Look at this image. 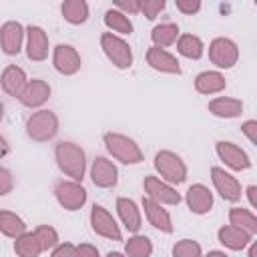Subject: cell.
<instances>
[{"label":"cell","instance_id":"25","mask_svg":"<svg viewBox=\"0 0 257 257\" xmlns=\"http://www.w3.org/2000/svg\"><path fill=\"white\" fill-rule=\"evenodd\" d=\"M0 233L10 239H18L22 233H26V223L12 211H0Z\"/></svg>","mask_w":257,"mask_h":257},{"label":"cell","instance_id":"21","mask_svg":"<svg viewBox=\"0 0 257 257\" xmlns=\"http://www.w3.org/2000/svg\"><path fill=\"white\" fill-rule=\"evenodd\" d=\"M116 211H118V217L122 221V225L131 231V233H139L141 229V211L137 207V203L133 199H126V197H118L116 199Z\"/></svg>","mask_w":257,"mask_h":257},{"label":"cell","instance_id":"4","mask_svg":"<svg viewBox=\"0 0 257 257\" xmlns=\"http://www.w3.org/2000/svg\"><path fill=\"white\" fill-rule=\"evenodd\" d=\"M58 133V116L52 110L32 112L26 120V135L36 143H46Z\"/></svg>","mask_w":257,"mask_h":257},{"label":"cell","instance_id":"15","mask_svg":"<svg viewBox=\"0 0 257 257\" xmlns=\"http://www.w3.org/2000/svg\"><path fill=\"white\" fill-rule=\"evenodd\" d=\"M26 56L34 62H40L48 56V36L40 26H28L26 30Z\"/></svg>","mask_w":257,"mask_h":257},{"label":"cell","instance_id":"2","mask_svg":"<svg viewBox=\"0 0 257 257\" xmlns=\"http://www.w3.org/2000/svg\"><path fill=\"white\" fill-rule=\"evenodd\" d=\"M104 145H106V151L120 163L124 165H137L143 161V151L141 147L124 137V135H118V133H106L104 135Z\"/></svg>","mask_w":257,"mask_h":257},{"label":"cell","instance_id":"40","mask_svg":"<svg viewBox=\"0 0 257 257\" xmlns=\"http://www.w3.org/2000/svg\"><path fill=\"white\" fill-rule=\"evenodd\" d=\"M241 133L249 139V143L251 145H257V120H245L243 124H241Z\"/></svg>","mask_w":257,"mask_h":257},{"label":"cell","instance_id":"36","mask_svg":"<svg viewBox=\"0 0 257 257\" xmlns=\"http://www.w3.org/2000/svg\"><path fill=\"white\" fill-rule=\"evenodd\" d=\"M114 10L122 14H139L141 12V0H116Z\"/></svg>","mask_w":257,"mask_h":257},{"label":"cell","instance_id":"28","mask_svg":"<svg viewBox=\"0 0 257 257\" xmlns=\"http://www.w3.org/2000/svg\"><path fill=\"white\" fill-rule=\"evenodd\" d=\"M14 253L18 257H38L42 253V245L38 241V237L32 233H22L18 239H14Z\"/></svg>","mask_w":257,"mask_h":257},{"label":"cell","instance_id":"18","mask_svg":"<svg viewBox=\"0 0 257 257\" xmlns=\"http://www.w3.org/2000/svg\"><path fill=\"white\" fill-rule=\"evenodd\" d=\"M26 82H28L26 72H24L20 66H16V64H8V66L2 70V74H0L2 90H4L8 96H14V98L20 96V92H22L24 86H26Z\"/></svg>","mask_w":257,"mask_h":257},{"label":"cell","instance_id":"32","mask_svg":"<svg viewBox=\"0 0 257 257\" xmlns=\"http://www.w3.org/2000/svg\"><path fill=\"white\" fill-rule=\"evenodd\" d=\"M104 24L110 30L118 32V34H131L133 32V22L128 20V16L122 14V12H118V10H114V8H110V10L104 12Z\"/></svg>","mask_w":257,"mask_h":257},{"label":"cell","instance_id":"24","mask_svg":"<svg viewBox=\"0 0 257 257\" xmlns=\"http://www.w3.org/2000/svg\"><path fill=\"white\" fill-rule=\"evenodd\" d=\"M243 110V102L231 96H217L209 102V112L219 118H235Z\"/></svg>","mask_w":257,"mask_h":257},{"label":"cell","instance_id":"17","mask_svg":"<svg viewBox=\"0 0 257 257\" xmlns=\"http://www.w3.org/2000/svg\"><path fill=\"white\" fill-rule=\"evenodd\" d=\"M185 201H187V207L191 209V213H195V215H205V213H209L211 207H213V193H211L205 185L197 183V185H191V187L187 189Z\"/></svg>","mask_w":257,"mask_h":257},{"label":"cell","instance_id":"35","mask_svg":"<svg viewBox=\"0 0 257 257\" xmlns=\"http://www.w3.org/2000/svg\"><path fill=\"white\" fill-rule=\"evenodd\" d=\"M163 8L165 0H141V12L147 16V20H155Z\"/></svg>","mask_w":257,"mask_h":257},{"label":"cell","instance_id":"14","mask_svg":"<svg viewBox=\"0 0 257 257\" xmlns=\"http://www.w3.org/2000/svg\"><path fill=\"white\" fill-rule=\"evenodd\" d=\"M90 179H92V183L96 187L110 189L118 181V171H116L114 163L108 161L106 157H96L92 161V167H90Z\"/></svg>","mask_w":257,"mask_h":257},{"label":"cell","instance_id":"46","mask_svg":"<svg viewBox=\"0 0 257 257\" xmlns=\"http://www.w3.org/2000/svg\"><path fill=\"white\" fill-rule=\"evenodd\" d=\"M106 257H124V255H122V253H118V251H110Z\"/></svg>","mask_w":257,"mask_h":257},{"label":"cell","instance_id":"26","mask_svg":"<svg viewBox=\"0 0 257 257\" xmlns=\"http://www.w3.org/2000/svg\"><path fill=\"white\" fill-rule=\"evenodd\" d=\"M229 221L233 227L249 233L251 237L257 233V217L249 211V209H241V207H233L229 211Z\"/></svg>","mask_w":257,"mask_h":257},{"label":"cell","instance_id":"20","mask_svg":"<svg viewBox=\"0 0 257 257\" xmlns=\"http://www.w3.org/2000/svg\"><path fill=\"white\" fill-rule=\"evenodd\" d=\"M143 209H145V215L149 219V223L163 231V233H173V221H171V215L167 209H163V205L155 203L153 199L149 197H143Z\"/></svg>","mask_w":257,"mask_h":257},{"label":"cell","instance_id":"33","mask_svg":"<svg viewBox=\"0 0 257 257\" xmlns=\"http://www.w3.org/2000/svg\"><path fill=\"white\" fill-rule=\"evenodd\" d=\"M173 257H203V251L197 241L181 239L173 245Z\"/></svg>","mask_w":257,"mask_h":257},{"label":"cell","instance_id":"9","mask_svg":"<svg viewBox=\"0 0 257 257\" xmlns=\"http://www.w3.org/2000/svg\"><path fill=\"white\" fill-rule=\"evenodd\" d=\"M90 225H92V231L96 235L104 237V239H112V241H120L122 239L120 227L116 225L112 215L102 205H92V209H90Z\"/></svg>","mask_w":257,"mask_h":257},{"label":"cell","instance_id":"39","mask_svg":"<svg viewBox=\"0 0 257 257\" xmlns=\"http://www.w3.org/2000/svg\"><path fill=\"white\" fill-rule=\"evenodd\" d=\"M50 257H76V245H72V243H58L52 249Z\"/></svg>","mask_w":257,"mask_h":257},{"label":"cell","instance_id":"44","mask_svg":"<svg viewBox=\"0 0 257 257\" xmlns=\"http://www.w3.org/2000/svg\"><path fill=\"white\" fill-rule=\"evenodd\" d=\"M247 257H257V241H251V245H249V253H247Z\"/></svg>","mask_w":257,"mask_h":257},{"label":"cell","instance_id":"34","mask_svg":"<svg viewBox=\"0 0 257 257\" xmlns=\"http://www.w3.org/2000/svg\"><path fill=\"white\" fill-rule=\"evenodd\" d=\"M34 235L38 237V241H40V245H42V251L54 249V247L58 245V233H56V229L50 227V225H40V227H36Z\"/></svg>","mask_w":257,"mask_h":257},{"label":"cell","instance_id":"22","mask_svg":"<svg viewBox=\"0 0 257 257\" xmlns=\"http://www.w3.org/2000/svg\"><path fill=\"white\" fill-rule=\"evenodd\" d=\"M217 237H219V243L231 251H241L245 249L249 243H251V235L233 227V225H223L219 231H217Z\"/></svg>","mask_w":257,"mask_h":257},{"label":"cell","instance_id":"11","mask_svg":"<svg viewBox=\"0 0 257 257\" xmlns=\"http://www.w3.org/2000/svg\"><path fill=\"white\" fill-rule=\"evenodd\" d=\"M52 64L64 76L76 74L80 70V54L70 44H58L52 52Z\"/></svg>","mask_w":257,"mask_h":257},{"label":"cell","instance_id":"43","mask_svg":"<svg viewBox=\"0 0 257 257\" xmlns=\"http://www.w3.org/2000/svg\"><path fill=\"white\" fill-rule=\"evenodd\" d=\"M8 153H10V145H8V141L0 135V159H2V157H6Z\"/></svg>","mask_w":257,"mask_h":257},{"label":"cell","instance_id":"30","mask_svg":"<svg viewBox=\"0 0 257 257\" xmlns=\"http://www.w3.org/2000/svg\"><path fill=\"white\" fill-rule=\"evenodd\" d=\"M203 40L195 34H183L177 38V50L179 54H183L185 58H191V60H199L203 56Z\"/></svg>","mask_w":257,"mask_h":257},{"label":"cell","instance_id":"8","mask_svg":"<svg viewBox=\"0 0 257 257\" xmlns=\"http://www.w3.org/2000/svg\"><path fill=\"white\" fill-rule=\"evenodd\" d=\"M145 193L149 199H153L155 203L159 205H179L181 203V195L177 193V189L169 183H165L163 179L155 177V175H149L145 177Z\"/></svg>","mask_w":257,"mask_h":257},{"label":"cell","instance_id":"5","mask_svg":"<svg viewBox=\"0 0 257 257\" xmlns=\"http://www.w3.org/2000/svg\"><path fill=\"white\" fill-rule=\"evenodd\" d=\"M100 46L106 54V58L116 66V68H128L133 64V50L128 42H124L120 36L112 32H104L100 36Z\"/></svg>","mask_w":257,"mask_h":257},{"label":"cell","instance_id":"37","mask_svg":"<svg viewBox=\"0 0 257 257\" xmlns=\"http://www.w3.org/2000/svg\"><path fill=\"white\" fill-rule=\"evenodd\" d=\"M12 189H14V177H12V173L8 169L0 167V197L8 195Z\"/></svg>","mask_w":257,"mask_h":257},{"label":"cell","instance_id":"29","mask_svg":"<svg viewBox=\"0 0 257 257\" xmlns=\"http://www.w3.org/2000/svg\"><path fill=\"white\" fill-rule=\"evenodd\" d=\"M60 12L66 22L70 24H82L88 18V4L84 0H66L60 6Z\"/></svg>","mask_w":257,"mask_h":257},{"label":"cell","instance_id":"31","mask_svg":"<svg viewBox=\"0 0 257 257\" xmlns=\"http://www.w3.org/2000/svg\"><path fill=\"white\" fill-rule=\"evenodd\" d=\"M126 257H151L153 255V243L145 235H135L124 245Z\"/></svg>","mask_w":257,"mask_h":257},{"label":"cell","instance_id":"27","mask_svg":"<svg viewBox=\"0 0 257 257\" xmlns=\"http://www.w3.org/2000/svg\"><path fill=\"white\" fill-rule=\"evenodd\" d=\"M179 38V26L173 24V22H163V24H157L151 32V40L155 42L157 48H165V46H171L175 44Z\"/></svg>","mask_w":257,"mask_h":257},{"label":"cell","instance_id":"45","mask_svg":"<svg viewBox=\"0 0 257 257\" xmlns=\"http://www.w3.org/2000/svg\"><path fill=\"white\" fill-rule=\"evenodd\" d=\"M205 257H229L225 251H209Z\"/></svg>","mask_w":257,"mask_h":257},{"label":"cell","instance_id":"10","mask_svg":"<svg viewBox=\"0 0 257 257\" xmlns=\"http://www.w3.org/2000/svg\"><path fill=\"white\" fill-rule=\"evenodd\" d=\"M211 181H213L217 193H219L225 201L235 203V201L241 199V185H239V181H237L231 173H227L225 169H221V167H211Z\"/></svg>","mask_w":257,"mask_h":257},{"label":"cell","instance_id":"38","mask_svg":"<svg viewBox=\"0 0 257 257\" xmlns=\"http://www.w3.org/2000/svg\"><path fill=\"white\" fill-rule=\"evenodd\" d=\"M175 6L183 14H195V12L201 10V2L199 0H175Z\"/></svg>","mask_w":257,"mask_h":257},{"label":"cell","instance_id":"41","mask_svg":"<svg viewBox=\"0 0 257 257\" xmlns=\"http://www.w3.org/2000/svg\"><path fill=\"white\" fill-rule=\"evenodd\" d=\"M76 257H100L98 249L90 243H80L76 245Z\"/></svg>","mask_w":257,"mask_h":257},{"label":"cell","instance_id":"23","mask_svg":"<svg viewBox=\"0 0 257 257\" xmlns=\"http://www.w3.org/2000/svg\"><path fill=\"white\" fill-rule=\"evenodd\" d=\"M225 86H227V80L217 70H205V72L197 74V78H195V88L201 94H217V92L225 90Z\"/></svg>","mask_w":257,"mask_h":257},{"label":"cell","instance_id":"7","mask_svg":"<svg viewBox=\"0 0 257 257\" xmlns=\"http://www.w3.org/2000/svg\"><path fill=\"white\" fill-rule=\"evenodd\" d=\"M209 60L217 68H233L239 60V48L231 38L219 36L209 44Z\"/></svg>","mask_w":257,"mask_h":257},{"label":"cell","instance_id":"3","mask_svg":"<svg viewBox=\"0 0 257 257\" xmlns=\"http://www.w3.org/2000/svg\"><path fill=\"white\" fill-rule=\"evenodd\" d=\"M155 169L169 185H181L187 179V165L173 151H159L155 155Z\"/></svg>","mask_w":257,"mask_h":257},{"label":"cell","instance_id":"1","mask_svg":"<svg viewBox=\"0 0 257 257\" xmlns=\"http://www.w3.org/2000/svg\"><path fill=\"white\" fill-rule=\"evenodd\" d=\"M54 159H56L58 169L66 177H70V181H76V183L82 181L84 171H86V155L78 145L60 141L54 149Z\"/></svg>","mask_w":257,"mask_h":257},{"label":"cell","instance_id":"6","mask_svg":"<svg viewBox=\"0 0 257 257\" xmlns=\"http://www.w3.org/2000/svg\"><path fill=\"white\" fill-rule=\"evenodd\" d=\"M58 205L66 211H78L86 203V189L76 181H58L54 187Z\"/></svg>","mask_w":257,"mask_h":257},{"label":"cell","instance_id":"47","mask_svg":"<svg viewBox=\"0 0 257 257\" xmlns=\"http://www.w3.org/2000/svg\"><path fill=\"white\" fill-rule=\"evenodd\" d=\"M2 118H4V104L0 102V120H2Z\"/></svg>","mask_w":257,"mask_h":257},{"label":"cell","instance_id":"12","mask_svg":"<svg viewBox=\"0 0 257 257\" xmlns=\"http://www.w3.org/2000/svg\"><path fill=\"white\" fill-rule=\"evenodd\" d=\"M217 155L219 159L233 171H247L251 167V159L249 155L237 147L235 143H229V141H219L217 143Z\"/></svg>","mask_w":257,"mask_h":257},{"label":"cell","instance_id":"42","mask_svg":"<svg viewBox=\"0 0 257 257\" xmlns=\"http://www.w3.org/2000/svg\"><path fill=\"white\" fill-rule=\"evenodd\" d=\"M255 193H257V187L255 185H249L247 187V199H249V205L255 209L257 207V197H255Z\"/></svg>","mask_w":257,"mask_h":257},{"label":"cell","instance_id":"16","mask_svg":"<svg viewBox=\"0 0 257 257\" xmlns=\"http://www.w3.org/2000/svg\"><path fill=\"white\" fill-rule=\"evenodd\" d=\"M50 98V84L46 80H40V78H32L26 82L24 90L20 92L18 100L28 106V108H34V106H42L46 100Z\"/></svg>","mask_w":257,"mask_h":257},{"label":"cell","instance_id":"19","mask_svg":"<svg viewBox=\"0 0 257 257\" xmlns=\"http://www.w3.org/2000/svg\"><path fill=\"white\" fill-rule=\"evenodd\" d=\"M147 62L151 68L159 70V72H169V74H181V66H179V60L167 52L165 48H157V46H151L147 50Z\"/></svg>","mask_w":257,"mask_h":257},{"label":"cell","instance_id":"13","mask_svg":"<svg viewBox=\"0 0 257 257\" xmlns=\"http://www.w3.org/2000/svg\"><path fill=\"white\" fill-rule=\"evenodd\" d=\"M24 26L16 20H10V22H4L2 28H0V48L4 54L8 56H14L20 52L22 48V40H24Z\"/></svg>","mask_w":257,"mask_h":257}]
</instances>
